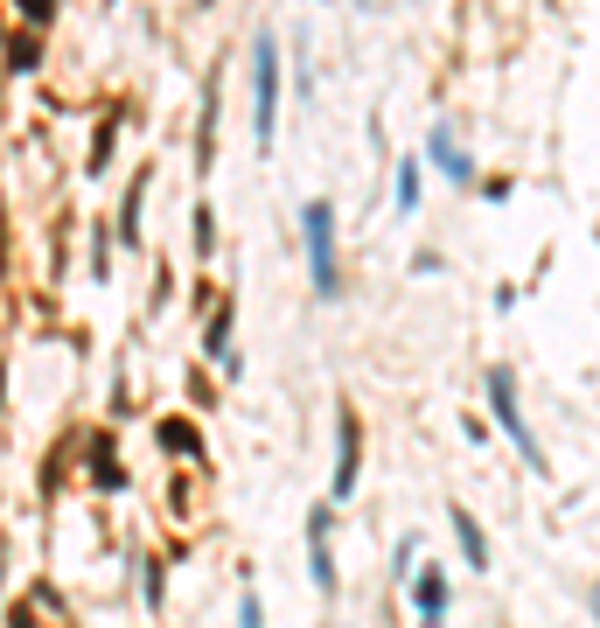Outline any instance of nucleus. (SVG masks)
Instances as JSON below:
<instances>
[{
  "instance_id": "f257e3e1",
  "label": "nucleus",
  "mask_w": 600,
  "mask_h": 628,
  "mask_svg": "<svg viewBox=\"0 0 600 628\" xmlns=\"http://www.w3.org/2000/svg\"><path fill=\"white\" fill-rule=\"evenodd\" d=\"M273 120H279V49L273 42H252V134L273 140Z\"/></svg>"
},
{
  "instance_id": "f03ea898",
  "label": "nucleus",
  "mask_w": 600,
  "mask_h": 628,
  "mask_svg": "<svg viewBox=\"0 0 600 628\" xmlns=\"http://www.w3.org/2000/svg\"><path fill=\"white\" fill-rule=\"evenodd\" d=\"M300 230H308L314 293H336V217H328V203H308V210H300Z\"/></svg>"
},
{
  "instance_id": "7ed1b4c3",
  "label": "nucleus",
  "mask_w": 600,
  "mask_h": 628,
  "mask_svg": "<svg viewBox=\"0 0 600 628\" xmlns=\"http://www.w3.org/2000/svg\"><path fill=\"white\" fill-rule=\"evenodd\" d=\"M489 399H496V419H503V434L516 440V448H524V461H530V468H545V454H538V440H530L524 412H516V391H510V377H503V370L489 377Z\"/></svg>"
},
{
  "instance_id": "20e7f679",
  "label": "nucleus",
  "mask_w": 600,
  "mask_h": 628,
  "mask_svg": "<svg viewBox=\"0 0 600 628\" xmlns=\"http://www.w3.org/2000/svg\"><path fill=\"white\" fill-rule=\"evenodd\" d=\"M308 552H314V587H322V593H336V558H328V517H314V544H308Z\"/></svg>"
},
{
  "instance_id": "39448f33",
  "label": "nucleus",
  "mask_w": 600,
  "mask_h": 628,
  "mask_svg": "<svg viewBox=\"0 0 600 628\" xmlns=\"http://www.w3.org/2000/svg\"><path fill=\"white\" fill-rule=\"evenodd\" d=\"M357 489V419H342V454H336V495Z\"/></svg>"
},
{
  "instance_id": "423d86ee",
  "label": "nucleus",
  "mask_w": 600,
  "mask_h": 628,
  "mask_svg": "<svg viewBox=\"0 0 600 628\" xmlns=\"http://www.w3.org/2000/svg\"><path fill=\"white\" fill-rule=\"evenodd\" d=\"M412 601H420V615H426V628H433V621H440V607H447V580L426 566V573H420V593H412Z\"/></svg>"
},
{
  "instance_id": "0eeeda50",
  "label": "nucleus",
  "mask_w": 600,
  "mask_h": 628,
  "mask_svg": "<svg viewBox=\"0 0 600 628\" xmlns=\"http://www.w3.org/2000/svg\"><path fill=\"white\" fill-rule=\"evenodd\" d=\"M454 531H461V544H468V566H489V544H482V531H475L468 510H454Z\"/></svg>"
},
{
  "instance_id": "6e6552de",
  "label": "nucleus",
  "mask_w": 600,
  "mask_h": 628,
  "mask_svg": "<svg viewBox=\"0 0 600 628\" xmlns=\"http://www.w3.org/2000/svg\"><path fill=\"white\" fill-rule=\"evenodd\" d=\"M398 203H405V210L420 203V168H412V161H405V168H398Z\"/></svg>"
},
{
  "instance_id": "1a4fd4ad",
  "label": "nucleus",
  "mask_w": 600,
  "mask_h": 628,
  "mask_svg": "<svg viewBox=\"0 0 600 628\" xmlns=\"http://www.w3.org/2000/svg\"><path fill=\"white\" fill-rule=\"evenodd\" d=\"M433 161H440L447 175H468V161H461V154H454V147H447V140H433Z\"/></svg>"
}]
</instances>
